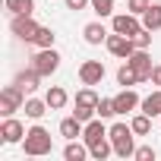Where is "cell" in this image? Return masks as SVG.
<instances>
[{
	"label": "cell",
	"mask_w": 161,
	"mask_h": 161,
	"mask_svg": "<svg viewBox=\"0 0 161 161\" xmlns=\"http://www.w3.org/2000/svg\"><path fill=\"white\" fill-rule=\"evenodd\" d=\"M133 126L130 123H114L111 130H108V139L114 142V155H120V158H130V155H136V145H133Z\"/></svg>",
	"instance_id": "7a4b0ae2"
},
{
	"label": "cell",
	"mask_w": 161,
	"mask_h": 161,
	"mask_svg": "<svg viewBox=\"0 0 161 161\" xmlns=\"http://www.w3.org/2000/svg\"><path fill=\"white\" fill-rule=\"evenodd\" d=\"M142 114H148V117H161V92H152L148 98H142Z\"/></svg>",
	"instance_id": "7402d4cb"
},
{
	"label": "cell",
	"mask_w": 161,
	"mask_h": 161,
	"mask_svg": "<svg viewBox=\"0 0 161 161\" xmlns=\"http://www.w3.org/2000/svg\"><path fill=\"white\" fill-rule=\"evenodd\" d=\"M133 44H136L139 51H148V44H152V32H148V29L142 25V29H139V32L133 35Z\"/></svg>",
	"instance_id": "f1b7e54d"
},
{
	"label": "cell",
	"mask_w": 161,
	"mask_h": 161,
	"mask_svg": "<svg viewBox=\"0 0 161 161\" xmlns=\"http://www.w3.org/2000/svg\"><path fill=\"white\" fill-rule=\"evenodd\" d=\"M44 101H47V108H51V111H60V108H66L69 95H66V89L51 86V89H47V95H44Z\"/></svg>",
	"instance_id": "e0dca14e"
},
{
	"label": "cell",
	"mask_w": 161,
	"mask_h": 161,
	"mask_svg": "<svg viewBox=\"0 0 161 161\" xmlns=\"http://www.w3.org/2000/svg\"><path fill=\"white\" fill-rule=\"evenodd\" d=\"M98 101H101V98L95 95V89H92V86H86L82 92L76 95V108H89V111H95V108H98Z\"/></svg>",
	"instance_id": "44dd1931"
},
{
	"label": "cell",
	"mask_w": 161,
	"mask_h": 161,
	"mask_svg": "<svg viewBox=\"0 0 161 161\" xmlns=\"http://www.w3.org/2000/svg\"><path fill=\"white\" fill-rule=\"evenodd\" d=\"M130 126H133L136 136H148V133H152V117H148V114H136V117L130 120Z\"/></svg>",
	"instance_id": "603a6c76"
},
{
	"label": "cell",
	"mask_w": 161,
	"mask_h": 161,
	"mask_svg": "<svg viewBox=\"0 0 161 161\" xmlns=\"http://www.w3.org/2000/svg\"><path fill=\"white\" fill-rule=\"evenodd\" d=\"M38 29H41V25L32 19V13H19V16H13V22H10V32H13L19 41H25V44H35Z\"/></svg>",
	"instance_id": "3957f363"
},
{
	"label": "cell",
	"mask_w": 161,
	"mask_h": 161,
	"mask_svg": "<svg viewBox=\"0 0 161 161\" xmlns=\"http://www.w3.org/2000/svg\"><path fill=\"white\" fill-rule=\"evenodd\" d=\"M51 148H54V139H51V133H47L44 126L25 130V139H22V152H25V155L41 158V155H51Z\"/></svg>",
	"instance_id": "6da1fadb"
},
{
	"label": "cell",
	"mask_w": 161,
	"mask_h": 161,
	"mask_svg": "<svg viewBox=\"0 0 161 161\" xmlns=\"http://www.w3.org/2000/svg\"><path fill=\"white\" fill-rule=\"evenodd\" d=\"M32 66H35L41 76H51V73H57V66H60V54H57L54 47H38V54L32 57Z\"/></svg>",
	"instance_id": "5b68a950"
},
{
	"label": "cell",
	"mask_w": 161,
	"mask_h": 161,
	"mask_svg": "<svg viewBox=\"0 0 161 161\" xmlns=\"http://www.w3.org/2000/svg\"><path fill=\"white\" fill-rule=\"evenodd\" d=\"M142 25L148 32H158L161 29V0H152V7L142 13Z\"/></svg>",
	"instance_id": "9a60e30c"
},
{
	"label": "cell",
	"mask_w": 161,
	"mask_h": 161,
	"mask_svg": "<svg viewBox=\"0 0 161 161\" xmlns=\"http://www.w3.org/2000/svg\"><path fill=\"white\" fill-rule=\"evenodd\" d=\"M89 152H92V158H95V161H104V158H108V155L114 152V142H108V139H104V142H98V145H92Z\"/></svg>",
	"instance_id": "4316f807"
},
{
	"label": "cell",
	"mask_w": 161,
	"mask_h": 161,
	"mask_svg": "<svg viewBox=\"0 0 161 161\" xmlns=\"http://www.w3.org/2000/svg\"><path fill=\"white\" fill-rule=\"evenodd\" d=\"M3 7H7L13 16H19V13H35V0H3Z\"/></svg>",
	"instance_id": "cb8c5ba5"
},
{
	"label": "cell",
	"mask_w": 161,
	"mask_h": 161,
	"mask_svg": "<svg viewBox=\"0 0 161 161\" xmlns=\"http://www.w3.org/2000/svg\"><path fill=\"white\" fill-rule=\"evenodd\" d=\"M139 29H142V22H139V16H136V13H117V16H114V32H120V35H130V38H133Z\"/></svg>",
	"instance_id": "8fae6325"
},
{
	"label": "cell",
	"mask_w": 161,
	"mask_h": 161,
	"mask_svg": "<svg viewBox=\"0 0 161 161\" xmlns=\"http://www.w3.org/2000/svg\"><path fill=\"white\" fill-rule=\"evenodd\" d=\"M148 7H152V0H126V10H130V13H136V16H142Z\"/></svg>",
	"instance_id": "f546056e"
},
{
	"label": "cell",
	"mask_w": 161,
	"mask_h": 161,
	"mask_svg": "<svg viewBox=\"0 0 161 161\" xmlns=\"http://www.w3.org/2000/svg\"><path fill=\"white\" fill-rule=\"evenodd\" d=\"M82 38H86V44H101V41H108V29L101 22H89L82 29Z\"/></svg>",
	"instance_id": "2e32d148"
},
{
	"label": "cell",
	"mask_w": 161,
	"mask_h": 161,
	"mask_svg": "<svg viewBox=\"0 0 161 161\" xmlns=\"http://www.w3.org/2000/svg\"><path fill=\"white\" fill-rule=\"evenodd\" d=\"M126 63H130V66L139 73V79H142V82H145V79H152V69H155V66H152V57H148V51H139V47H136V51L126 57Z\"/></svg>",
	"instance_id": "ba28073f"
},
{
	"label": "cell",
	"mask_w": 161,
	"mask_h": 161,
	"mask_svg": "<svg viewBox=\"0 0 161 161\" xmlns=\"http://www.w3.org/2000/svg\"><path fill=\"white\" fill-rule=\"evenodd\" d=\"M82 130H86V123L79 120V117H63L60 120V136L69 142V139H76V136H82Z\"/></svg>",
	"instance_id": "5bb4252c"
},
{
	"label": "cell",
	"mask_w": 161,
	"mask_h": 161,
	"mask_svg": "<svg viewBox=\"0 0 161 161\" xmlns=\"http://www.w3.org/2000/svg\"><path fill=\"white\" fill-rule=\"evenodd\" d=\"M95 114H98L101 120H108V117H117V108H114V98H101V101H98V108H95Z\"/></svg>",
	"instance_id": "484cf974"
},
{
	"label": "cell",
	"mask_w": 161,
	"mask_h": 161,
	"mask_svg": "<svg viewBox=\"0 0 161 161\" xmlns=\"http://www.w3.org/2000/svg\"><path fill=\"white\" fill-rule=\"evenodd\" d=\"M139 104H142V101H139V95H136L133 89H123L120 95H114V108H117V114H123V117L133 114Z\"/></svg>",
	"instance_id": "4fadbf2b"
},
{
	"label": "cell",
	"mask_w": 161,
	"mask_h": 161,
	"mask_svg": "<svg viewBox=\"0 0 161 161\" xmlns=\"http://www.w3.org/2000/svg\"><path fill=\"white\" fill-rule=\"evenodd\" d=\"M0 139H3L7 145H13V142H22V139H25V126H22L16 117H7L3 123H0Z\"/></svg>",
	"instance_id": "9c48e42d"
},
{
	"label": "cell",
	"mask_w": 161,
	"mask_h": 161,
	"mask_svg": "<svg viewBox=\"0 0 161 161\" xmlns=\"http://www.w3.org/2000/svg\"><path fill=\"white\" fill-rule=\"evenodd\" d=\"M133 158H136V161H155V148H152V145H139Z\"/></svg>",
	"instance_id": "4dcf8cb0"
},
{
	"label": "cell",
	"mask_w": 161,
	"mask_h": 161,
	"mask_svg": "<svg viewBox=\"0 0 161 161\" xmlns=\"http://www.w3.org/2000/svg\"><path fill=\"white\" fill-rule=\"evenodd\" d=\"M22 111H25V117H32V120H41V117H44L51 108H47V101H41V98H25Z\"/></svg>",
	"instance_id": "ac0fdd59"
},
{
	"label": "cell",
	"mask_w": 161,
	"mask_h": 161,
	"mask_svg": "<svg viewBox=\"0 0 161 161\" xmlns=\"http://www.w3.org/2000/svg\"><path fill=\"white\" fill-rule=\"evenodd\" d=\"M89 155H92V152H89V145H79L76 139H69V142H66V148H63V158H66V161H86Z\"/></svg>",
	"instance_id": "d6986e66"
},
{
	"label": "cell",
	"mask_w": 161,
	"mask_h": 161,
	"mask_svg": "<svg viewBox=\"0 0 161 161\" xmlns=\"http://www.w3.org/2000/svg\"><path fill=\"white\" fill-rule=\"evenodd\" d=\"M104 47L114 54V57H120V60H126L133 51H136V44H133V38L130 35H120V32H114V35H108V41H104Z\"/></svg>",
	"instance_id": "8992f818"
},
{
	"label": "cell",
	"mask_w": 161,
	"mask_h": 161,
	"mask_svg": "<svg viewBox=\"0 0 161 161\" xmlns=\"http://www.w3.org/2000/svg\"><path fill=\"white\" fill-rule=\"evenodd\" d=\"M41 79H44V76H41L35 66H29V69H19V73H16V79H13V82H16L25 95H32V92L38 89V82H41Z\"/></svg>",
	"instance_id": "7c38bea8"
},
{
	"label": "cell",
	"mask_w": 161,
	"mask_h": 161,
	"mask_svg": "<svg viewBox=\"0 0 161 161\" xmlns=\"http://www.w3.org/2000/svg\"><path fill=\"white\" fill-rule=\"evenodd\" d=\"M54 29H47V25H41L38 29V35H35V47H54Z\"/></svg>",
	"instance_id": "d4e9b609"
},
{
	"label": "cell",
	"mask_w": 161,
	"mask_h": 161,
	"mask_svg": "<svg viewBox=\"0 0 161 161\" xmlns=\"http://www.w3.org/2000/svg\"><path fill=\"white\" fill-rule=\"evenodd\" d=\"M92 13L101 16V19L111 16V13H114V0H92Z\"/></svg>",
	"instance_id": "83f0119b"
},
{
	"label": "cell",
	"mask_w": 161,
	"mask_h": 161,
	"mask_svg": "<svg viewBox=\"0 0 161 161\" xmlns=\"http://www.w3.org/2000/svg\"><path fill=\"white\" fill-rule=\"evenodd\" d=\"M79 79H82V86H98L104 79V63L101 60H82L79 66Z\"/></svg>",
	"instance_id": "52a82bcc"
},
{
	"label": "cell",
	"mask_w": 161,
	"mask_h": 161,
	"mask_svg": "<svg viewBox=\"0 0 161 161\" xmlns=\"http://www.w3.org/2000/svg\"><path fill=\"white\" fill-rule=\"evenodd\" d=\"M22 104H25V92L16 82L0 92V114H3V117H13L16 111H22Z\"/></svg>",
	"instance_id": "277c9868"
},
{
	"label": "cell",
	"mask_w": 161,
	"mask_h": 161,
	"mask_svg": "<svg viewBox=\"0 0 161 161\" xmlns=\"http://www.w3.org/2000/svg\"><path fill=\"white\" fill-rule=\"evenodd\" d=\"M152 86H158V89H161V66H155V69H152Z\"/></svg>",
	"instance_id": "d6a6232c"
},
{
	"label": "cell",
	"mask_w": 161,
	"mask_h": 161,
	"mask_svg": "<svg viewBox=\"0 0 161 161\" xmlns=\"http://www.w3.org/2000/svg\"><path fill=\"white\" fill-rule=\"evenodd\" d=\"M82 139H86V145H89V148H92V145H98V142H104V139H108V126H104V120H101V117L89 120V123H86V130H82Z\"/></svg>",
	"instance_id": "30bf717a"
},
{
	"label": "cell",
	"mask_w": 161,
	"mask_h": 161,
	"mask_svg": "<svg viewBox=\"0 0 161 161\" xmlns=\"http://www.w3.org/2000/svg\"><path fill=\"white\" fill-rule=\"evenodd\" d=\"M136 82H142V79H139V73H136L130 63H123V66L117 69V86H123V89H133Z\"/></svg>",
	"instance_id": "ffe728a7"
},
{
	"label": "cell",
	"mask_w": 161,
	"mask_h": 161,
	"mask_svg": "<svg viewBox=\"0 0 161 161\" xmlns=\"http://www.w3.org/2000/svg\"><path fill=\"white\" fill-rule=\"evenodd\" d=\"M86 7H92V0H66V10H73V13L86 10Z\"/></svg>",
	"instance_id": "1f68e13d"
}]
</instances>
